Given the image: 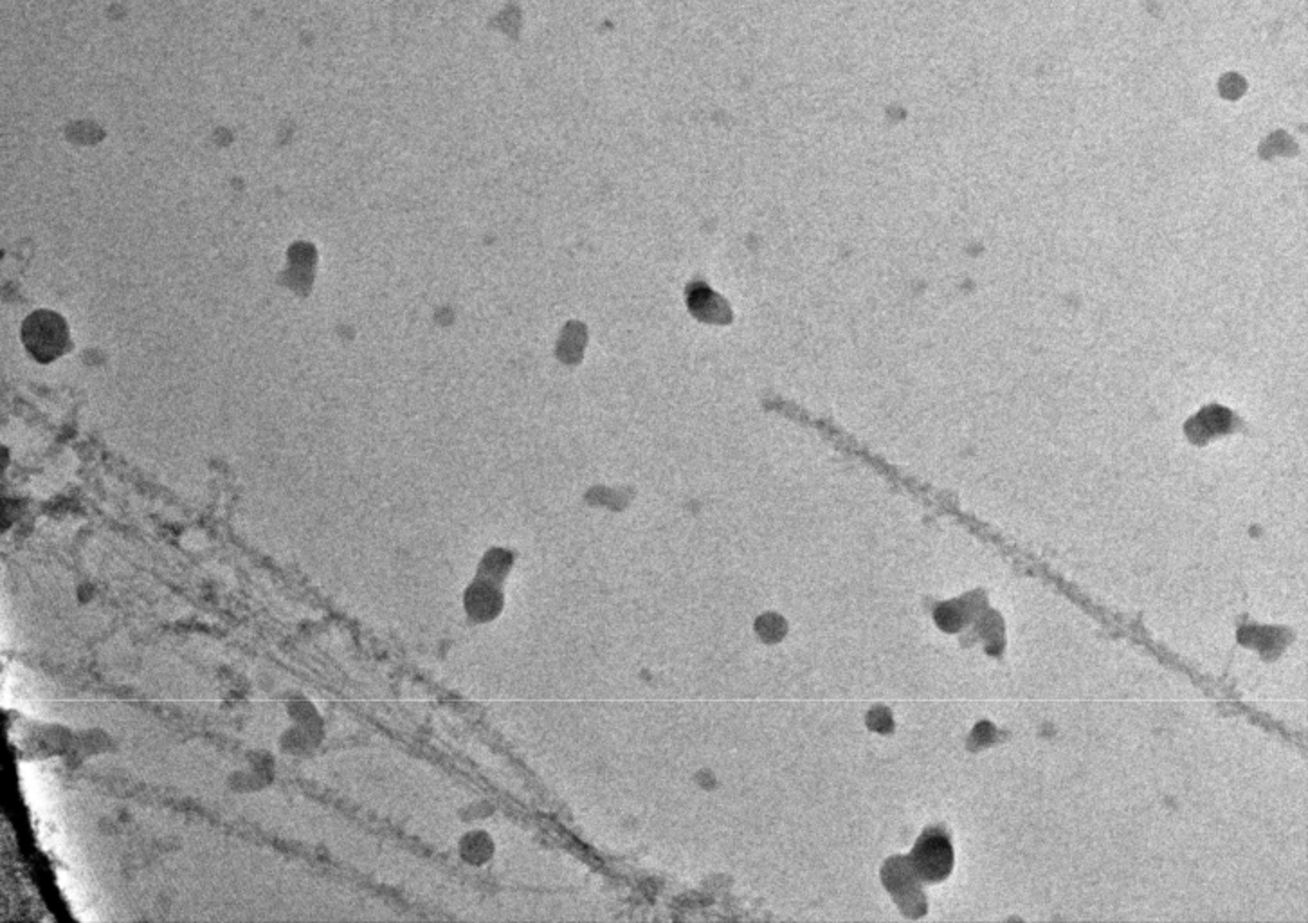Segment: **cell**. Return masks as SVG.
Instances as JSON below:
<instances>
[{
    "mask_svg": "<svg viewBox=\"0 0 1308 923\" xmlns=\"http://www.w3.org/2000/svg\"><path fill=\"white\" fill-rule=\"evenodd\" d=\"M22 341L40 363L55 361L69 347V330L64 318L51 311H37L22 325Z\"/></svg>",
    "mask_w": 1308,
    "mask_h": 923,
    "instance_id": "cell-1",
    "label": "cell"
}]
</instances>
